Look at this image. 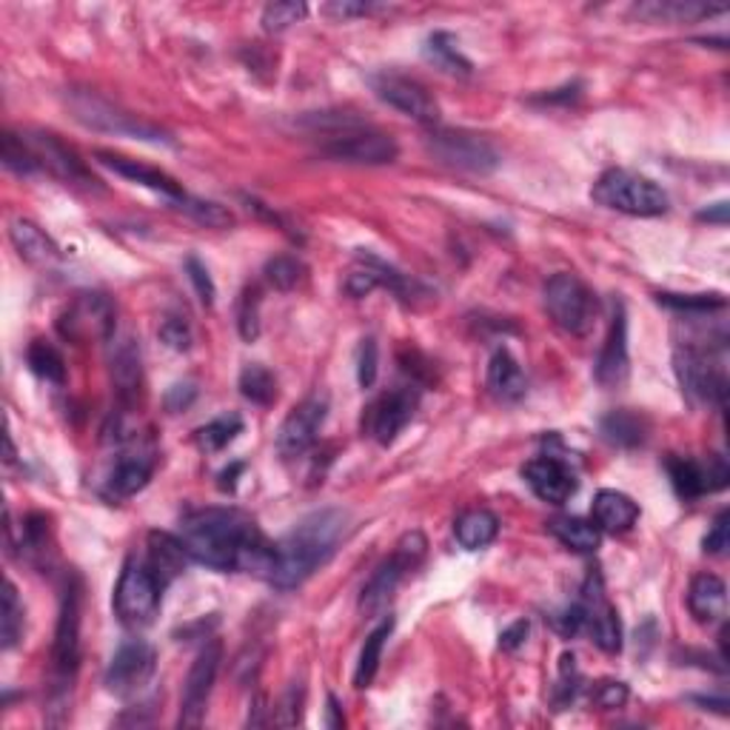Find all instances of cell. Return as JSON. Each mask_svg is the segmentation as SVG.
<instances>
[{
    "instance_id": "6da1fadb",
    "label": "cell",
    "mask_w": 730,
    "mask_h": 730,
    "mask_svg": "<svg viewBox=\"0 0 730 730\" xmlns=\"http://www.w3.org/2000/svg\"><path fill=\"white\" fill-rule=\"evenodd\" d=\"M180 540L191 560L212 571H246L268 580L274 568V542L237 508H200L186 514Z\"/></svg>"
},
{
    "instance_id": "7a4b0ae2",
    "label": "cell",
    "mask_w": 730,
    "mask_h": 730,
    "mask_svg": "<svg viewBox=\"0 0 730 730\" xmlns=\"http://www.w3.org/2000/svg\"><path fill=\"white\" fill-rule=\"evenodd\" d=\"M346 514L340 508H322V511L303 517L292 531L274 546V568L268 582L281 591L300 588L320 565L335 557L346 533Z\"/></svg>"
},
{
    "instance_id": "3957f363",
    "label": "cell",
    "mask_w": 730,
    "mask_h": 730,
    "mask_svg": "<svg viewBox=\"0 0 730 730\" xmlns=\"http://www.w3.org/2000/svg\"><path fill=\"white\" fill-rule=\"evenodd\" d=\"M594 203L611 212L631 214V218H659L668 212V194L663 186L631 169H607L591 191Z\"/></svg>"
},
{
    "instance_id": "277c9868",
    "label": "cell",
    "mask_w": 730,
    "mask_h": 730,
    "mask_svg": "<svg viewBox=\"0 0 730 730\" xmlns=\"http://www.w3.org/2000/svg\"><path fill=\"white\" fill-rule=\"evenodd\" d=\"M66 103L77 124H83L92 131H106V135H117V137H135V140H144V144H171L169 131L149 124V120H140V117L120 109L115 103L103 100V97L95 95V92H83V89L68 92Z\"/></svg>"
},
{
    "instance_id": "5b68a950",
    "label": "cell",
    "mask_w": 730,
    "mask_h": 730,
    "mask_svg": "<svg viewBox=\"0 0 730 730\" xmlns=\"http://www.w3.org/2000/svg\"><path fill=\"white\" fill-rule=\"evenodd\" d=\"M676 380L683 385V394L694 405H724L728 394V377L713 351L697 342H679L674 351Z\"/></svg>"
},
{
    "instance_id": "8992f818",
    "label": "cell",
    "mask_w": 730,
    "mask_h": 730,
    "mask_svg": "<svg viewBox=\"0 0 730 730\" xmlns=\"http://www.w3.org/2000/svg\"><path fill=\"white\" fill-rule=\"evenodd\" d=\"M425 553H429V540H425L423 531L403 533L400 542L394 546V553H391L389 560L382 562V565L371 573L369 582L362 585V594H360L362 614H377V611H382V607L389 605L396 585L403 582L405 573L414 571V568L425 560Z\"/></svg>"
},
{
    "instance_id": "52a82bcc",
    "label": "cell",
    "mask_w": 730,
    "mask_h": 730,
    "mask_svg": "<svg viewBox=\"0 0 730 730\" xmlns=\"http://www.w3.org/2000/svg\"><path fill=\"white\" fill-rule=\"evenodd\" d=\"M546 308L551 320L573 337H585L596 320V297L576 274H553L546 283Z\"/></svg>"
},
{
    "instance_id": "ba28073f",
    "label": "cell",
    "mask_w": 730,
    "mask_h": 730,
    "mask_svg": "<svg viewBox=\"0 0 730 730\" xmlns=\"http://www.w3.org/2000/svg\"><path fill=\"white\" fill-rule=\"evenodd\" d=\"M160 594H163V585L149 571V565L129 560L115 588V614L129 628H146L158 616Z\"/></svg>"
},
{
    "instance_id": "9c48e42d",
    "label": "cell",
    "mask_w": 730,
    "mask_h": 730,
    "mask_svg": "<svg viewBox=\"0 0 730 730\" xmlns=\"http://www.w3.org/2000/svg\"><path fill=\"white\" fill-rule=\"evenodd\" d=\"M322 155L337 163H357V166H385L400 158V146L391 135L377 131L371 126H346L331 135H326Z\"/></svg>"
},
{
    "instance_id": "30bf717a",
    "label": "cell",
    "mask_w": 730,
    "mask_h": 730,
    "mask_svg": "<svg viewBox=\"0 0 730 730\" xmlns=\"http://www.w3.org/2000/svg\"><path fill=\"white\" fill-rule=\"evenodd\" d=\"M425 146L434 160L451 169L472 171V174H491L499 166V155L483 135L463 129H434L425 137Z\"/></svg>"
},
{
    "instance_id": "8fae6325",
    "label": "cell",
    "mask_w": 730,
    "mask_h": 730,
    "mask_svg": "<svg viewBox=\"0 0 730 730\" xmlns=\"http://www.w3.org/2000/svg\"><path fill=\"white\" fill-rule=\"evenodd\" d=\"M115 303L106 294L83 292L63 308L57 317V331L72 342L109 340L115 335Z\"/></svg>"
},
{
    "instance_id": "7c38bea8",
    "label": "cell",
    "mask_w": 730,
    "mask_h": 730,
    "mask_svg": "<svg viewBox=\"0 0 730 730\" xmlns=\"http://www.w3.org/2000/svg\"><path fill=\"white\" fill-rule=\"evenodd\" d=\"M158 670V654L149 642L129 639L124 642L117 654L112 656L109 668H106V688L120 699H131L137 694H144L146 685L151 683V676Z\"/></svg>"
},
{
    "instance_id": "4fadbf2b",
    "label": "cell",
    "mask_w": 730,
    "mask_h": 730,
    "mask_svg": "<svg viewBox=\"0 0 730 730\" xmlns=\"http://www.w3.org/2000/svg\"><path fill=\"white\" fill-rule=\"evenodd\" d=\"M220 663H223V645H220V639L205 642V648L194 656L189 676H186L178 719L180 728H200L203 724L205 705H209V697H212Z\"/></svg>"
},
{
    "instance_id": "5bb4252c",
    "label": "cell",
    "mask_w": 730,
    "mask_h": 730,
    "mask_svg": "<svg viewBox=\"0 0 730 730\" xmlns=\"http://www.w3.org/2000/svg\"><path fill=\"white\" fill-rule=\"evenodd\" d=\"M81 614H83V585L77 576H68L61 596V614H57L55 645H52V663L61 679L77 670L81 663Z\"/></svg>"
},
{
    "instance_id": "9a60e30c",
    "label": "cell",
    "mask_w": 730,
    "mask_h": 730,
    "mask_svg": "<svg viewBox=\"0 0 730 730\" xmlns=\"http://www.w3.org/2000/svg\"><path fill=\"white\" fill-rule=\"evenodd\" d=\"M416 405H420V391L411 389V385H400L394 391H385L382 396H377L374 403L366 411V420H362V429L374 440L377 445H391L400 434H403L405 425L414 420Z\"/></svg>"
},
{
    "instance_id": "2e32d148",
    "label": "cell",
    "mask_w": 730,
    "mask_h": 730,
    "mask_svg": "<svg viewBox=\"0 0 730 730\" xmlns=\"http://www.w3.org/2000/svg\"><path fill=\"white\" fill-rule=\"evenodd\" d=\"M371 86H374L377 97L382 103L394 106L396 112H403L405 117L416 120V124H437L440 120V106L437 100L431 97V92L425 89L423 83L414 81L409 75H400V72H380V75L371 77Z\"/></svg>"
},
{
    "instance_id": "e0dca14e",
    "label": "cell",
    "mask_w": 730,
    "mask_h": 730,
    "mask_svg": "<svg viewBox=\"0 0 730 730\" xmlns=\"http://www.w3.org/2000/svg\"><path fill=\"white\" fill-rule=\"evenodd\" d=\"M582 614H585V631L596 642V648L605 654H620L622 650V622L616 607L607 602L605 585L596 571L588 573L585 585L580 596Z\"/></svg>"
},
{
    "instance_id": "ac0fdd59",
    "label": "cell",
    "mask_w": 730,
    "mask_h": 730,
    "mask_svg": "<svg viewBox=\"0 0 730 730\" xmlns=\"http://www.w3.org/2000/svg\"><path fill=\"white\" fill-rule=\"evenodd\" d=\"M18 137H21L23 146L32 155L38 171H49V174H55L63 183L95 186V178L83 166V160L66 144H61L55 135H49V131H21Z\"/></svg>"
},
{
    "instance_id": "d6986e66",
    "label": "cell",
    "mask_w": 730,
    "mask_h": 730,
    "mask_svg": "<svg viewBox=\"0 0 730 730\" xmlns=\"http://www.w3.org/2000/svg\"><path fill=\"white\" fill-rule=\"evenodd\" d=\"M668 474L674 491L683 499H699L705 494L722 491L730 479V468L719 454H708V459L697 457H668Z\"/></svg>"
},
{
    "instance_id": "ffe728a7",
    "label": "cell",
    "mask_w": 730,
    "mask_h": 730,
    "mask_svg": "<svg viewBox=\"0 0 730 730\" xmlns=\"http://www.w3.org/2000/svg\"><path fill=\"white\" fill-rule=\"evenodd\" d=\"M326 416H328L326 396L322 394L306 396V400H303V403L283 420L281 431H277V451H281V457L286 459L303 457V454L317 443V434H320Z\"/></svg>"
},
{
    "instance_id": "44dd1931",
    "label": "cell",
    "mask_w": 730,
    "mask_h": 730,
    "mask_svg": "<svg viewBox=\"0 0 730 730\" xmlns=\"http://www.w3.org/2000/svg\"><path fill=\"white\" fill-rule=\"evenodd\" d=\"M522 477L531 485V491L542 502H551V506H565L568 499L576 494V488H580V479H576L571 465L565 459L553 457V454H542V457L531 459L522 468Z\"/></svg>"
},
{
    "instance_id": "7402d4cb",
    "label": "cell",
    "mask_w": 730,
    "mask_h": 730,
    "mask_svg": "<svg viewBox=\"0 0 730 730\" xmlns=\"http://www.w3.org/2000/svg\"><path fill=\"white\" fill-rule=\"evenodd\" d=\"M631 357H628V315L622 300L614 303V317H611V328H607L605 346L596 360L594 377L605 389H620L622 382L628 380Z\"/></svg>"
},
{
    "instance_id": "603a6c76",
    "label": "cell",
    "mask_w": 730,
    "mask_h": 730,
    "mask_svg": "<svg viewBox=\"0 0 730 730\" xmlns=\"http://www.w3.org/2000/svg\"><path fill=\"white\" fill-rule=\"evenodd\" d=\"M95 158L100 160L106 169H112L115 174H120V178H126V180H131V183L144 186V189H151V191H158V194H163L169 203H178L180 198H186L183 186L171 178V174H166V171L155 169V166H146V163H140V160L124 158V155H115V151H95Z\"/></svg>"
},
{
    "instance_id": "cb8c5ba5",
    "label": "cell",
    "mask_w": 730,
    "mask_h": 730,
    "mask_svg": "<svg viewBox=\"0 0 730 730\" xmlns=\"http://www.w3.org/2000/svg\"><path fill=\"white\" fill-rule=\"evenodd\" d=\"M688 611L702 625L722 622L728 614V588L717 573H699L688 588Z\"/></svg>"
},
{
    "instance_id": "d4e9b609",
    "label": "cell",
    "mask_w": 730,
    "mask_h": 730,
    "mask_svg": "<svg viewBox=\"0 0 730 730\" xmlns=\"http://www.w3.org/2000/svg\"><path fill=\"white\" fill-rule=\"evenodd\" d=\"M146 548H149L146 565H149V571L158 576V582L163 588L178 580L180 573L186 571V562L191 560L183 540H180V537H171V533L166 531H151Z\"/></svg>"
},
{
    "instance_id": "484cf974",
    "label": "cell",
    "mask_w": 730,
    "mask_h": 730,
    "mask_svg": "<svg viewBox=\"0 0 730 730\" xmlns=\"http://www.w3.org/2000/svg\"><path fill=\"white\" fill-rule=\"evenodd\" d=\"M151 474H155V457L151 454H126L115 463V468L106 477V497L112 499H129L137 491H144L149 485Z\"/></svg>"
},
{
    "instance_id": "4316f807",
    "label": "cell",
    "mask_w": 730,
    "mask_h": 730,
    "mask_svg": "<svg viewBox=\"0 0 730 730\" xmlns=\"http://www.w3.org/2000/svg\"><path fill=\"white\" fill-rule=\"evenodd\" d=\"M485 382H488V391H491L497 400H502V403H519L528 391L526 371H522L517 357H514L508 349L494 351L491 362H488Z\"/></svg>"
},
{
    "instance_id": "83f0119b",
    "label": "cell",
    "mask_w": 730,
    "mask_h": 730,
    "mask_svg": "<svg viewBox=\"0 0 730 730\" xmlns=\"http://www.w3.org/2000/svg\"><path fill=\"white\" fill-rule=\"evenodd\" d=\"M591 514H594V522L600 531L625 533L636 526V519H639V506H636L628 494L605 488V491H600L594 497V508H591Z\"/></svg>"
},
{
    "instance_id": "f1b7e54d",
    "label": "cell",
    "mask_w": 730,
    "mask_h": 730,
    "mask_svg": "<svg viewBox=\"0 0 730 730\" xmlns=\"http://www.w3.org/2000/svg\"><path fill=\"white\" fill-rule=\"evenodd\" d=\"M9 237H12V246L18 248V254L34 266H49V263L61 260V248H57L55 240L49 237L41 225H34L32 220H14Z\"/></svg>"
},
{
    "instance_id": "f546056e",
    "label": "cell",
    "mask_w": 730,
    "mask_h": 730,
    "mask_svg": "<svg viewBox=\"0 0 730 730\" xmlns=\"http://www.w3.org/2000/svg\"><path fill=\"white\" fill-rule=\"evenodd\" d=\"M648 420L631 409L611 411V414L602 416L600 423L602 440H607V443L616 445V448H639V445H645V440H648Z\"/></svg>"
},
{
    "instance_id": "4dcf8cb0",
    "label": "cell",
    "mask_w": 730,
    "mask_h": 730,
    "mask_svg": "<svg viewBox=\"0 0 730 730\" xmlns=\"http://www.w3.org/2000/svg\"><path fill=\"white\" fill-rule=\"evenodd\" d=\"M719 12H724V7H708V3H694V0H650V3L634 7V14L650 23H690Z\"/></svg>"
},
{
    "instance_id": "1f68e13d",
    "label": "cell",
    "mask_w": 730,
    "mask_h": 730,
    "mask_svg": "<svg viewBox=\"0 0 730 730\" xmlns=\"http://www.w3.org/2000/svg\"><path fill=\"white\" fill-rule=\"evenodd\" d=\"M112 380H115L117 396L124 403H135L144 385L140 377V351H137L135 340H124L112 355Z\"/></svg>"
},
{
    "instance_id": "d6a6232c",
    "label": "cell",
    "mask_w": 730,
    "mask_h": 730,
    "mask_svg": "<svg viewBox=\"0 0 730 730\" xmlns=\"http://www.w3.org/2000/svg\"><path fill=\"white\" fill-rule=\"evenodd\" d=\"M454 533H457V542L465 551H483L497 540L499 519L488 508H474V511H465L457 519Z\"/></svg>"
},
{
    "instance_id": "836d02e7",
    "label": "cell",
    "mask_w": 730,
    "mask_h": 730,
    "mask_svg": "<svg viewBox=\"0 0 730 730\" xmlns=\"http://www.w3.org/2000/svg\"><path fill=\"white\" fill-rule=\"evenodd\" d=\"M548 531L576 553H594L602 542V531L596 528V522H588L582 517H553L548 522Z\"/></svg>"
},
{
    "instance_id": "e575fe53",
    "label": "cell",
    "mask_w": 730,
    "mask_h": 730,
    "mask_svg": "<svg viewBox=\"0 0 730 730\" xmlns=\"http://www.w3.org/2000/svg\"><path fill=\"white\" fill-rule=\"evenodd\" d=\"M423 55L425 61L434 63L437 68H443V72H448V75H472V61L468 57H463V52H459V43L454 34L448 32H434L425 41L423 46Z\"/></svg>"
},
{
    "instance_id": "d590c367",
    "label": "cell",
    "mask_w": 730,
    "mask_h": 730,
    "mask_svg": "<svg viewBox=\"0 0 730 730\" xmlns=\"http://www.w3.org/2000/svg\"><path fill=\"white\" fill-rule=\"evenodd\" d=\"M391 631H394V620H382L380 625H377L374 631L369 634V639H366V645H362L360 650V663H357V670H355V688H369L371 683H374L377 670H380V663H382V648H385V642H389Z\"/></svg>"
},
{
    "instance_id": "8d00e7d4",
    "label": "cell",
    "mask_w": 730,
    "mask_h": 730,
    "mask_svg": "<svg viewBox=\"0 0 730 730\" xmlns=\"http://www.w3.org/2000/svg\"><path fill=\"white\" fill-rule=\"evenodd\" d=\"M27 362L32 374L41 377L43 382H52V385L66 382V360L49 340H34L27 351Z\"/></svg>"
},
{
    "instance_id": "74e56055",
    "label": "cell",
    "mask_w": 730,
    "mask_h": 730,
    "mask_svg": "<svg viewBox=\"0 0 730 730\" xmlns=\"http://www.w3.org/2000/svg\"><path fill=\"white\" fill-rule=\"evenodd\" d=\"M240 431H243L240 414H220L214 416L212 423H205L203 429H198L194 440H198V445L205 454H218V451H223L225 445L237 440Z\"/></svg>"
},
{
    "instance_id": "f35d334b",
    "label": "cell",
    "mask_w": 730,
    "mask_h": 730,
    "mask_svg": "<svg viewBox=\"0 0 730 730\" xmlns=\"http://www.w3.org/2000/svg\"><path fill=\"white\" fill-rule=\"evenodd\" d=\"M240 394L252 400L254 405H272L277 400V380L266 366L252 362L240 371Z\"/></svg>"
},
{
    "instance_id": "ab89813d",
    "label": "cell",
    "mask_w": 730,
    "mask_h": 730,
    "mask_svg": "<svg viewBox=\"0 0 730 730\" xmlns=\"http://www.w3.org/2000/svg\"><path fill=\"white\" fill-rule=\"evenodd\" d=\"M656 300H659V306L674 308V311H679V315H685V317H705V315H710V311H719V308H724L722 294L663 292V294H656Z\"/></svg>"
},
{
    "instance_id": "60d3db41",
    "label": "cell",
    "mask_w": 730,
    "mask_h": 730,
    "mask_svg": "<svg viewBox=\"0 0 730 730\" xmlns=\"http://www.w3.org/2000/svg\"><path fill=\"white\" fill-rule=\"evenodd\" d=\"M174 209H180L183 214H189L194 223L205 225V229H229L234 223L232 212L225 209V205L212 203V200H198V198H180L178 203H171Z\"/></svg>"
},
{
    "instance_id": "b9f144b4",
    "label": "cell",
    "mask_w": 730,
    "mask_h": 730,
    "mask_svg": "<svg viewBox=\"0 0 730 730\" xmlns=\"http://www.w3.org/2000/svg\"><path fill=\"white\" fill-rule=\"evenodd\" d=\"M0 636H3V648L12 650L23 636V605L18 600V588L14 582H7V594H3V620H0Z\"/></svg>"
},
{
    "instance_id": "7bdbcfd3",
    "label": "cell",
    "mask_w": 730,
    "mask_h": 730,
    "mask_svg": "<svg viewBox=\"0 0 730 730\" xmlns=\"http://www.w3.org/2000/svg\"><path fill=\"white\" fill-rule=\"evenodd\" d=\"M266 274V281L272 283L277 292H292V288L300 286L303 274H306V266H303L297 257H288V254H281V257H272L263 268Z\"/></svg>"
},
{
    "instance_id": "ee69618b",
    "label": "cell",
    "mask_w": 730,
    "mask_h": 730,
    "mask_svg": "<svg viewBox=\"0 0 730 730\" xmlns=\"http://www.w3.org/2000/svg\"><path fill=\"white\" fill-rule=\"evenodd\" d=\"M237 331L246 342L260 337V288L246 286L237 300Z\"/></svg>"
},
{
    "instance_id": "f6af8a7d",
    "label": "cell",
    "mask_w": 730,
    "mask_h": 730,
    "mask_svg": "<svg viewBox=\"0 0 730 730\" xmlns=\"http://www.w3.org/2000/svg\"><path fill=\"white\" fill-rule=\"evenodd\" d=\"M49 542H52V537H49L46 514H29L27 522H23V553H27L29 560H41V557H46Z\"/></svg>"
},
{
    "instance_id": "bcb514c9",
    "label": "cell",
    "mask_w": 730,
    "mask_h": 730,
    "mask_svg": "<svg viewBox=\"0 0 730 730\" xmlns=\"http://www.w3.org/2000/svg\"><path fill=\"white\" fill-rule=\"evenodd\" d=\"M306 14L308 7L300 3V0H277V3H268V7L263 9V29H266V32H283V29H288L292 23L303 21Z\"/></svg>"
},
{
    "instance_id": "7dc6e473",
    "label": "cell",
    "mask_w": 730,
    "mask_h": 730,
    "mask_svg": "<svg viewBox=\"0 0 730 730\" xmlns=\"http://www.w3.org/2000/svg\"><path fill=\"white\" fill-rule=\"evenodd\" d=\"M580 685H582V676H580V670H576V659H573V654H562L560 656V685H557V702L560 705L573 702Z\"/></svg>"
},
{
    "instance_id": "c3c4849f",
    "label": "cell",
    "mask_w": 730,
    "mask_h": 730,
    "mask_svg": "<svg viewBox=\"0 0 730 730\" xmlns=\"http://www.w3.org/2000/svg\"><path fill=\"white\" fill-rule=\"evenodd\" d=\"M303 699H306V690L297 688V685H292L286 697H283L277 713H274V724H281V728H294V724H300Z\"/></svg>"
},
{
    "instance_id": "681fc988",
    "label": "cell",
    "mask_w": 730,
    "mask_h": 730,
    "mask_svg": "<svg viewBox=\"0 0 730 730\" xmlns=\"http://www.w3.org/2000/svg\"><path fill=\"white\" fill-rule=\"evenodd\" d=\"M377 362H380V351H377V342L362 340L360 351H357V380H360L362 389H371L377 382Z\"/></svg>"
},
{
    "instance_id": "f907efd6",
    "label": "cell",
    "mask_w": 730,
    "mask_h": 730,
    "mask_svg": "<svg viewBox=\"0 0 730 730\" xmlns=\"http://www.w3.org/2000/svg\"><path fill=\"white\" fill-rule=\"evenodd\" d=\"M186 272H189V281L191 286H194V292H198L200 303H203V306H212L218 288H214L212 277H209V268H205L198 257H189L186 260Z\"/></svg>"
},
{
    "instance_id": "816d5d0a",
    "label": "cell",
    "mask_w": 730,
    "mask_h": 730,
    "mask_svg": "<svg viewBox=\"0 0 730 730\" xmlns=\"http://www.w3.org/2000/svg\"><path fill=\"white\" fill-rule=\"evenodd\" d=\"M158 335L171 351H189L191 349V331H189V326L180 320V317H166V320L160 322Z\"/></svg>"
},
{
    "instance_id": "f5cc1de1",
    "label": "cell",
    "mask_w": 730,
    "mask_h": 730,
    "mask_svg": "<svg viewBox=\"0 0 730 730\" xmlns=\"http://www.w3.org/2000/svg\"><path fill=\"white\" fill-rule=\"evenodd\" d=\"M705 553H713V557H722L724 551L730 548V514L722 511L717 519H713V526H710L708 537H705Z\"/></svg>"
},
{
    "instance_id": "db71d44e",
    "label": "cell",
    "mask_w": 730,
    "mask_h": 730,
    "mask_svg": "<svg viewBox=\"0 0 730 730\" xmlns=\"http://www.w3.org/2000/svg\"><path fill=\"white\" fill-rule=\"evenodd\" d=\"M600 708H622L628 702V685L625 683H602L594 694Z\"/></svg>"
},
{
    "instance_id": "11a10c76",
    "label": "cell",
    "mask_w": 730,
    "mask_h": 730,
    "mask_svg": "<svg viewBox=\"0 0 730 730\" xmlns=\"http://www.w3.org/2000/svg\"><path fill=\"white\" fill-rule=\"evenodd\" d=\"M194 396H198V389L191 385V382H178V385H171L166 391V409L171 414H178V411H186L191 403H194Z\"/></svg>"
},
{
    "instance_id": "9f6ffc18",
    "label": "cell",
    "mask_w": 730,
    "mask_h": 730,
    "mask_svg": "<svg viewBox=\"0 0 730 730\" xmlns=\"http://www.w3.org/2000/svg\"><path fill=\"white\" fill-rule=\"evenodd\" d=\"M557 631L562 636H576L585 631V614H582L580 602H573L571 607H565L560 616H557Z\"/></svg>"
},
{
    "instance_id": "6f0895ef",
    "label": "cell",
    "mask_w": 730,
    "mask_h": 730,
    "mask_svg": "<svg viewBox=\"0 0 730 730\" xmlns=\"http://www.w3.org/2000/svg\"><path fill=\"white\" fill-rule=\"evenodd\" d=\"M374 3H355V0H337V3H328L322 7V12L331 14V18H340V21H349V18H362V14L374 12Z\"/></svg>"
},
{
    "instance_id": "680465c9",
    "label": "cell",
    "mask_w": 730,
    "mask_h": 730,
    "mask_svg": "<svg viewBox=\"0 0 730 730\" xmlns=\"http://www.w3.org/2000/svg\"><path fill=\"white\" fill-rule=\"evenodd\" d=\"M528 631H531V622L517 620L514 625H508L502 634H499V648L502 650H517L522 642L528 639Z\"/></svg>"
},
{
    "instance_id": "91938a15",
    "label": "cell",
    "mask_w": 730,
    "mask_h": 730,
    "mask_svg": "<svg viewBox=\"0 0 730 730\" xmlns=\"http://www.w3.org/2000/svg\"><path fill=\"white\" fill-rule=\"evenodd\" d=\"M243 472H246V465H243V463H232V465H229V468H225V472H220L218 474V488H220V491H229V494L237 491V477Z\"/></svg>"
},
{
    "instance_id": "94428289",
    "label": "cell",
    "mask_w": 730,
    "mask_h": 730,
    "mask_svg": "<svg viewBox=\"0 0 730 730\" xmlns=\"http://www.w3.org/2000/svg\"><path fill=\"white\" fill-rule=\"evenodd\" d=\"M342 724H346V719H342L340 702H337L335 694H328V699H326V728L337 730V728H342Z\"/></svg>"
},
{
    "instance_id": "6125c7cd",
    "label": "cell",
    "mask_w": 730,
    "mask_h": 730,
    "mask_svg": "<svg viewBox=\"0 0 730 730\" xmlns=\"http://www.w3.org/2000/svg\"><path fill=\"white\" fill-rule=\"evenodd\" d=\"M699 220H708V223H719V225H724L728 223V203H713V209H702V212H699Z\"/></svg>"
},
{
    "instance_id": "be15d7a7",
    "label": "cell",
    "mask_w": 730,
    "mask_h": 730,
    "mask_svg": "<svg viewBox=\"0 0 730 730\" xmlns=\"http://www.w3.org/2000/svg\"><path fill=\"white\" fill-rule=\"evenodd\" d=\"M252 705H254V717H252V713H248V724H254V728H260V724H268L266 697H263V694H257Z\"/></svg>"
},
{
    "instance_id": "e7e4bbea",
    "label": "cell",
    "mask_w": 730,
    "mask_h": 730,
    "mask_svg": "<svg viewBox=\"0 0 730 730\" xmlns=\"http://www.w3.org/2000/svg\"><path fill=\"white\" fill-rule=\"evenodd\" d=\"M7 463H14V445H12V437L7 434Z\"/></svg>"
}]
</instances>
